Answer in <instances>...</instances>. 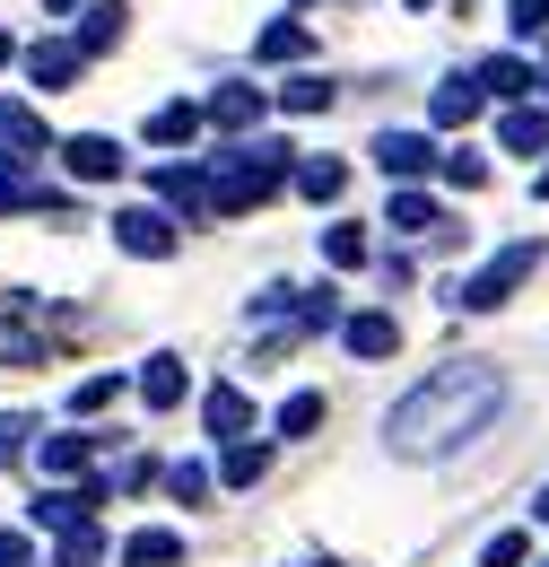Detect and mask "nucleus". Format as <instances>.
<instances>
[{
  "label": "nucleus",
  "instance_id": "b1692460",
  "mask_svg": "<svg viewBox=\"0 0 549 567\" xmlns=\"http://www.w3.org/2000/svg\"><path fill=\"white\" fill-rule=\"evenodd\" d=\"M393 227H402V236H427V227H445V210H436V193H418V184H402V193H393Z\"/></svg>",
  "mask_w": 549,
  "mask_h": 567
},
{
  "label": "nucleus",
  "instance_id": "a211bd4d",
  "mask_svg": "<svg viewBox=\"0 0 549 567\" xmlns=\"http://www.w3.org/2000/svg\"><path fill=\"white\" fill-rule=\"evenodd\" d=\"M472 79H480V96H497V105H524V87H532V62H515V53H488Z\"/></svg>",
  "mask_w": 549,
  "mask_h": 567
},
{
  "label": "nucleus",
  "instance_id": "393cba45",
  "mask_svg": "<svg viewBox=\"0 0 549 567\" xmlns=\"http://www.w3.org/2000/svg\"><path fill=\"white\" fill-rule=\"evenodd\" d=\"M114 44H123V9L105 0V9H87V18H79V53L96 62V53H114Z\"/></svg>",
  "mask_w": 549,
  "mask_h": 567
},
{
  "label": "nucleus",
  "instance_id": "39448f33",
  "mask_svg": "<svg viewBox=\"0 0 549 567\" xmlns=\"http://www.w3.org/2000/svg\"><path fill=\"white\" fill-rule=\"evenodd\" d=\"M114 245L139 254V262H166L184 236H175V218H166V210H114Z\"/></svg>",
  "mask_w": 549,
  "mask_h": 567
},
{
  "label": "nucleus",
  "instance_id": "c85d7f7f",
  "mask_svg": "<svg viewBox=\"0 0 549 567\" xmlns=\"http://www.w3.org/2000/svg\"><path fill=\"white\" fill-rule=\"evenodd\" d=\"M271 427H279V436H314V427H323V393H288Z\"/></svg>",
  "mask_w": 549,
  "mask_h": 567
},
{
  "label": "nucleus",
  "instance_id": "58836bf2",
  "mask_svg": "<svg viewBox=\"0 0 549 567\" xmlns=\"http://www.w3.org/2000/svg\"><path fill=\"white\" fill-rule=\"evenodd\" d=\"M0 567H35V550H27V533H0Z\"/></svg>",
  "mask_w": 549,
  "mask_h": 567
},
{
  "label": "nucleus",
  "instance_id": "412c9836",
  "mask_svg": "<svg viewBox=\"0 0 549 567\" xmlns=\"http://www.w3.org/2000/svg\"><path fill=\"white\" fill-rule=\"evenodd\" d=\"M262 105H271L262 87H218V96H209V123H218V132H245V123H262Z\"/></svg>",
  "mask_w": 549,
  "mask_h": 567
},
{
  "label": "nucleus",
  "instance_id": "ea45409f",
  "mask_svg": "<svg viewBox=\"0 0 549 567\" xmlns=\"http://www.w3.org/2000/svg\"><path fill=\"white\" fill-rule=\"evenodd\" d=\"M288 567H341V559H332V550H305V559H288Z\"/></svg>",
  "mask_w": 549,
  "mask_h": 567
},
{
  "label": "nucleus",
  "instance_id": "f03ea898",
  "mask_svg": "<svg viewBox=\"0 0 549 567\" xmlns=\"http://www.w3.org/2000/svg\"><path fill=\"white\" fill-rule=\"evenodd\" d=\"M288 157H297L288 141H227L218 157H209V202H218V218H236V210H253V202H271L279 184L297 175Z\"/></svg>",
  "mask_w": 549,
  "mask_h": 567
},
{
  "label": "nucleus",
  "instance_id": "f257e3e1",
  "mask_svg": "<svg viewBox=\"0 0 549 567\" xmlns=\"http://www.w3.org/2000/svg\"><path fill=\"white\" fill-rule=\"evenodd\" d=\"M497 411H506V367L445 358V367H427L411 393L384 411V445H393L402 463H445V454H463Z\"/></svg>",
  "mask_w": 549,
  "mask_h": 567
},
{
  "label": "nucleus",
  "instance_id": "7c9ffc66",
  "mask_svg": "<svg viewBox=\"0 0 549 567\" xmlns=\"http://www.w3.org/2000/svg\"><path fill=\"white\" fill-rule=\"evenodd\" d=\"M332 323H341V297H332V288L297 297V332H332Z\"/></svg>",
  "mask_w": 549,
  "mask_h": 567
},
{
  "label": "nucleus",
  "instance_id": "49530a36",
  "mask_svg": "<svg viewBox=\"0 0 549 567\" xmlns=\"http://www.w3.org/2000/svg\"><path fill=\"white\" fill-rule=\"evenodd\" d=\"M541 87H549V79H541Z\"/></svg>",
  "mask_w": 549,
  "mask_h": 567
},
{
  "label": "nucleus",
  "instance_id": "6e6552de",
  "mask_svg": "<svg viewBox=\"0 0 549 567\" xmlns=\"http://www.w3.org/2000/svg\"><path fill=\"white\" fill-rule=\"evenodd\" d=\"M375 166H384L393 184H418V175H427V166H445V157H436L427 132H384V141H375Z\"/></svg>",
  "mask_w": 549,
  "mask_h": 567
},
{
  "label": "nucleus",
  "instance_id": "f704fd0d",
  "mask_svg": "<svg viewBox=\"0 0 549 567\" xmlns=\"http://www.w3.org/2000/svg\"><path fill=\"white\" fill-rule=\"evenodd\" d=\"M524 559H532V542H524V533H488L480 567H524Z\"/></svg>",
  "mask_w": 549,
  "mask_h": 567
},
{
  "label": "nucleus",
  "instance_id": "5701e85b",
  "mask_svg": "<svg viewBox=\"0 0 549 567\" xmlns=\"http://www.w3.org/2000/svg\"><path fill=\"white\" fill-rule=\"evenodd\" d=\"M341 184H349L341 157H297V193L305 202H341Z\"/></svg>",
  "mask_w": 549,
  "mask_h": 567
},
{
  "label": "nucleus",
  "instance_id": "9d476101",
  "mask_svg": "<svg viewBox=\"0 0 549 567\" xmlns=\"http://www.w3.org/2000/svg\"><path fill=\"white\" fill-rule=\"evenodd\" d=\"M0 148H9V157H44V148H53L44 114H35L27 96H0Z\"/></svg>",
  "mask_w": 549,
  "mask_h": 567
},
{
  "label": "nucleus",
  "instance_id": "72a5a7b5",
  "mask_svg": "<svg viewBox=\"0 0 549 567\" xmlns=\"http://www.w3.org/2000/svg\"><path fill=\"white\" fill-rule=\"evenodd\" d=\"M445 184H463V193L488 184V157H480V148H445Z\"/></svg>",
  "mask_w": 549,
  "mask_h": 567
},
{
  "label": "nucleus",
  "instance_id": "e433bc0d",
  "mask_svg": "<svg viewBox=\"0 0 549 567\" xmlns=\"http://www.w3.org/2000/svg\"><path fill=\"white\" fill-rule=\"evenodd\" d=\"M506 27L515 35H549V0H506Z\"/></svg>",
  "mask_w": 549,
  "mask_h": 567
},
{
  "label": "nucleus",
  "instance_id": "c756f323",
  "mask_svg": "<svg viewBox=\"0 0 549 567\" xmlns=\"http://www.w3.org/2000/svg\"><path fill=\"white\" fill-rule=\"evenodd\" d=\"M323 262H332V271H358V262H366V227H323Z\"/></svg>",
  "mask_w": 549,
  "mask_h": 567
},
{
  "label": "nucleus",
  "instance_id": "ddd939ff",
  "mask_svg": "<svg viewBox=\"0 0 549 567\" xmlns=\"http://www.w3.org/2000/svg\"><path fill=\"white\" fill-rule=\"evenodd\" d=\"M497 141L515 148V157H541L549 148V105H506V114H497Z\"/></svg>",
  "mask_w": 549,
  "mask_h": 567
},
{
  "label": "nucleus",
  "instance_id": "7ed1b4c3",
  "mask_svg": "<svg viewBox=\"0 0 549 567\" xmlns=\"http://www.w3.org/2000/svg\"><path fill=\"white\" fill-rule=\"evenodd\" d=\"M541 262H549V245H532V236H524V245H506V254H488V262L472 271V280H454V306H463V315H497V306H506L515 288L532 280Z\"/></svg>",
  "mask_w": 549,
  "mask_h": 567
},
{
  "label": "nucleus",
  "instance_id": "1a4fd4ad",
  "mask_svg": "<svg viewBox=\"0 0 549 567\" xmlns=\"http://www.w3.org/2000/svg\"><path fill=\"white\" fill-rule=\"evenodd\" d=\"M87 71V53H79V35H53V44H27V79L53 96V87H70V79Z\"/></svg>",
  "mask_w": 549,
  "mask_h": 567
},
{
  "label": "nucleus",
  "instance_id": "dca6fc26",
  "mask_svg": "<svg viewBox=\"0 0 549 567\" xmlns=\"http://www.w3.org/2000/svg\"><path fill=\"white\" fill-rule=\"evenodd\" d=\"M341 341H349V358H393L402 350V323H393V315H349Z\"/></svg>",
  "mask_w": 549,
  "mask_h": 567
},
{
  "label": "nucleus",
  "instance_id": "f8f14e48",
  "mask_svg": "<svg viewBox=\"0 0 549 567\" xmlns=\"http://www.w3.org/2000/svg\"><path fill=\"white\" fill-rule=\"evenodd\" d=\"M480 105H488V96H480V79H472V71H454L445 87H436V96H427V114H436V132H463V123H472Z\"/></svg>",
  "mask_w": 549,
  "mask_h": 567
},
{
  "label": "nucleus",
  "instance_id": "79ce46f5",
  "mask_svg": "<svg viewBox=\"0 0 549 567\" xmlns=\"http://www.w3.org/2000/svg\"><path fill=\"white\" fill-rule=\"evenodd\" d=\"M532 515H541V524H549V489H541V497H532Z\"/></svg>",
  "mask_w": 549,
  "mask_h": 567
},
{
  "label": "nucleus",
  "instance_id": "0eeeda50",
  "mask_svg": "<svg viewBox=\"0 0 549 567\" xmlns=\"http://www.w3.org/2000/svg\"><path fill=\"white\" fill-rule=\"evenodd\" d=\"M62 166L79 175V184H114V175H123V141H105V132H70Z\"/></svg>",
  "mask_w": 549,
  "mask_h": 567
},
{
  "label": "nucleus",
  "instance_id": "bb28decb",
  "mask_svg": "<svg viewBox=\"0 0 549 567\" xmlns=\"http://www.w3.org/2000/svg\"><path fill=\"white\" fill-rule=\"evenodd\" d=\"M262 472H271V445H227V463H218V481H227V489H253Z\"/></svg>",
  "mask_w": 549,
  "mask_h": 567
},
{
  "label": "nucleus",
  "instance_id": "2eb2a0df",
  "mask_svg": "<svg viewBox=\"0 0 549 567\" xmlns=\"http://www.w3.org/2000/svg\"><path fill=\"white\" fill-rule=\"evenodd\" d=\"M35 463H44V481H70V472H87V463H96V436L62 427V436H44V445H35Z\"/></svg>",
  "mask_w": 549,
  "mask_h": 567
},
{
  "label": "nucleus",
  "instance_id": "473e14b6",
  "mask_svg": "<svg viewBox=\"0 0 549 567\" xmlns=\"http://www.w3.org/2000/svg\"><path fill=\"white\" fill-rule=\"evenodd\" d=\"M114 393H123V375H87V384H70V411L87 420V411H105Z\"/></svg>",
  "mask_w": 549,
  "mask_h": 567
},
{
  "label": "nucleus",
  "instance_id": "4c0bfd02",
  "mask_svg": "<svg viewBox=\"0 0 549 567\" xmlns=\"http://www.w3.org/2000/svg\"><path fill=\"white\" fill-rule=\"evenodd\" d=\"M27 436H35L27 411H0V463H18V454H27Z\"/></svg>",
  "mask_w": 549,
  "mask_h": 567
},
{
  "label": "nucleus",
  "instance_id": "aec40b11",
  "mask_svg": "<svg viewBox=\"0 0 549 567\" xmlns=\"http://www.w3.org/2000/svg\"><path fill=\"white\" fill-rule=\"evenodd\" d=\"M201 123H209V105H157V114H148V141L157 148H193Z\"/></svg>",
  "mask_w": 549,
  "mask_h": 567
},
{
  "label": "nucleus",
  "instance_id": "423d86ee",
  "mask_svg": "<svg viewBox=\"0 0 549 567\" xmlns=\"http://www.w3.org/2000/svg\"><path fill=\"white\" fill-rule=\"evenodd\" d=\"M96 506H105V489H96V481H79V489H44L35 497V524H44V533H87V524H96Z\"/></svg>",
  "mask_w": 549,
  "mask_h": 567
},
{
  "label": "nucleus",
  "instance_id": "f3484780",
  "mask_svg": "<svg viewBox=\"0 0 549 567\" xmlns=\"http://www.w3.org/2000/svg\"><path fill=\"white\" fill-rule=\"evenodd\" d=\"M27 166H35V157H0V210H62Z\"/></svg>",
  "mask_w": 549,
  "mask_h": 567
},
{
  "label": "nucleus",
  "instance_id": "37998d69",
  "mask_svg": "<svg viewBox=\"0 0 549 567\" xmlns=\"http://www.w3.org/2000/svg\"><path fill=\"white\" fill-rule=\"evenodd\" d=\"M532 193H541V202H549V166H541V184H532Z\"/></svg>",
  "mask_w": 549,
  "mask_h": 567
},
{
  "label": "nucleus",
  "instance_id": "4468645a",
  "mask_svg": "<svg viewBox=\"0 0 549 567\" xmlns=\"http://www.w3.org/2000/svg\"><path fill=\"white\" fill-rule=\"evenodd\" d=\"M139 402H148V411H175V402H184V358L175 350L139 358Z\"/></svg>",
  "mask_w": 549,
  "mask_h": 567
},
{
  "label": "nucleus",
  "instance_id": "9b49d317",
  "mask_svg": "<svg viewBox=\"0 0 549 567\" xmlns=\"http://www.w3.org/2000/svg\"><path fill=\"white\" fill-rule=\"evenodd\" d=\"M201 427H209V436H227V445H245V427H253L245 384H209V393H201Z\"/></svg>",
  "mask_w": 549,
  "mask_h": 567
},
{
  "label": "nucleus",
  "instance_id": "6ab92c4d",
  "mask_svg": "<svg viewBox=\"0 0 549 567\" xmlns=\"http://www.w3.org/2000/svg\"><path fill=\"white\" fill-rule=\"evenodd\" d=\"M123 567H184V533H166V524H139L132 542H123Z\"/></svg>",
  "mask_w": 549,
  "mask_h": 567
},
{
  "label": "nucleus",
  "instance_id": "c9c22d12",
  "mask_svg": "<svg viewBox=\"0 0 549 567\" xmlns=\"http://www.w3.org/2000/svg\"><path fill=\"white\" fill-rule=\"evenodd\" d=\"M62 567H105V533L87 524V533H70L62 542Z\"/></svg>",
  "mask_w": 549,
  "mask_h": 567
},
{
  "label": "nucleus",
  "instance_id": "c03bdc74",
  "mask_svg": "<svg viewBox=\"0 0 549 567\" xmlns=\"http://www.w3.org/2000/svg\"><path fill=\"white\" fill-rule=\"evenodd\" d=\"M9 53H18V44H9V35H0V62H9Z\"/></svg>",
  "mask_w": 549,
  "mask_h": 567
},
{
  "label": "nucleus",
  "instance_id": "4be33fe9",
  "mask_svg": "<svg viewBox=\"0 0 549 567\" xmlns=\"http://www.w3.org/2000/svg\"><path fill=\"white\" fill-rule=\"evenodd\" d=\"M305 44H314V35H305V18H279V27L253 35V62H305Z\"/></svg>",
  "mask_w": 549,
  "mask_h": 567
},
{
  "label": "nucleus",
  "instance_id": "2f4dec72",
  "mask_svg": "<svg viewBox=\"0 0 549 567\" xmlns=\"http://www.w3.org/2000/svg\"><path fill=\"white\" fill-rule=\"evenodd\" d=\"M0 367H44V341L18 332V323H0Z\"/></svg>",
  "mask_w": 549,
  "mask_h": 567
},
{
  "label": "nucleus",
  "instance_id": "20e7f679",
  "mask_svg": "<svg viewBox=\"0 0 549 567\" xmlns=\"http://www.w3.org/2000/svg\"><path fill=\"white\" fill-rule=\"evenodd\" d=\"M148 184H157V202H166V210H184V218H218V202H209V157H184V166H157Z\"/></svg>",
  "mask_w": 549,
  "mask_h": 567
},
{
  "label": "nucleus",
  "instance_id": "a878e982",
  "mask_svg": "<svg viewBox=\"0 0 549 567\" xmlns=\"http://www.w3.org/2000/svg\"><path fill=\"white\" fill-rule=\"evenodd\" d=\"M332 96H341V87H332V79H323V71H297V79H288V87H279V105H288V114H323Z\"/></svg>",
  "mask_w": 549,
  "mask_h": 567
},
{
  "label": "nucleus",
  "instance_id": "a19ab883",
  "mask_svg": "<svg viewBox=\"0 0 549 567\" xmlns=\"http://www.w3.org/2000/svg\"><path fill=\"white\" fill-rule=\"evenodd\" d=\"M44 18H79V0H44Z\"/></svg>",
  "mask_w": 549,
  "mask_h": 567
},
{
  "label": "nucleus",
  "instance_id": "cd10ccee",
  "mask_svg": "<svg viewBox=\"0 0 549 567\" xmlns=\"http://www.w3.org/2000/svg\"><path fill=\"white\" fill-rule=\"evenodd\" d=\"M209 489H218V472H209V463H166V497H175V506H201Z\"/></svg>",
  "mask_w": 549,
  "mask_h": 567
},
{
  "label": "nucleus",
  "instance_id": "a18cd8bd",
  "mask_svg": "<svg viewBox=\"0 0 549 567\" xmlns=\"http://www.w3.org/2000/svg\"><path fill=\"white\" fill-rule=\"evenodd\" d=\"M411 9H427V0H411Z\"/></svg>",
  "mask_w": 549,
  "mask_h": 567
}]
</instances>
